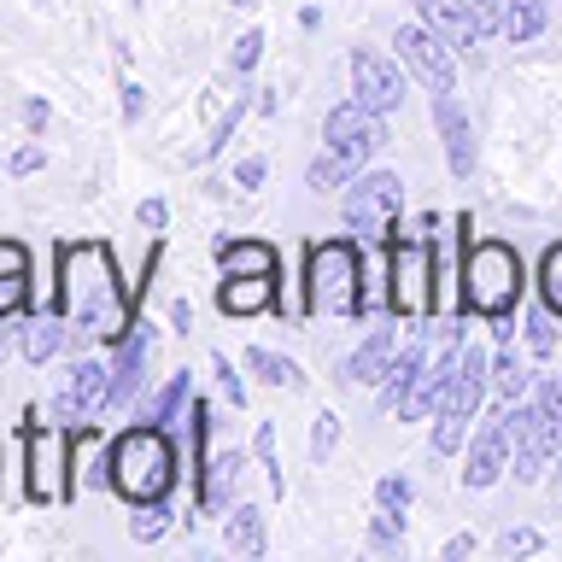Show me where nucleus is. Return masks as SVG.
<instances>
[{
    "label": "nucleus",
    "mask_w": 562,
    "mask_h": 562,
    "mask_svg": "<svg viewBox=\"0 0 562 562\" xmlns=\"http://www.w3.org/2000/svg\"><path fill=\"white\" fill-rule=\"evenodd\" d=\"M59 311L105 346H117L135 328L130 299H123L117 270H112V252L100 240H77L59 252Z\"/></svg>",
    "instance_id": "1"
},
{
    "label": "nucleus",
    "mask_w": 562,
    "mask_h": 562,
    "mask_svg": "<svg viewBox=\"0 0 562 562\" xmlns=\"http://www.w3.org/2000/svg\"><path fill=\"white\" fill-rule=\"evenodd\" d=\"M516 299H521V252L504 240H474L463 246V311L486 316H516Z\"/></svg>",
    "instance_id": "2"
},
{
    "label": "nucleus",
    "mask_w": 562,
    "mask_h": 562,
    "mask_svg": "<svg viewBox=\"0 0 562 562\" xmlns=\"http://www.w3.org/2000/svg\"><path fill=\"white\" fill-rule=\"evenodd\" d=\"M112 486L130 498L135 509L140 504H153V498H165L170 481H176V451H170V439L165 428H130V434H117V446H112Z\"/></svg>",
    "instance_id": "3"
},
{
    "label": "nucleus",
    "mask_w": 562,
    "mask_h": 562,
    "mask_svg": "<svg viewBox=\"0 0 562 562\" xmlns=\"http://www.w3.org/2000/svg\"><path fill=\"white\" fill-rule=\"evenodd\" d=\"M358 246L351 240H323L311 246V263H305V305L316 316H358L363 311V293H358Z\"/></svg>",
    "instance_id": "4"
},
{
    "label": "nucleus",
    "mask_w": 562,
    "mask_h": 562,
    "mask_svg": "<svg viewBox=\"0 0 562 562\" xmlns=\"http://www.w3.org/2000/svg\"><path fill=\"white\" fill-rule=\"evenodd\" d=\"M481 393H486V351L481 346H469L463 351V369H457V381H451V393L446 404H439V422H434V451L439 457H451V451H463L469 446V422L474 411H481Z\"/></svg>",
    "instance_id": "5"
},
{
    "label": "nucleus",
    "mask_w": 562,
    "mask_h": 562,
    "mask_svg": "<svg viewBox=\"0 0 562 562\" xmlns=\"http://www.w3.org/2000/svg\"><path fill=\"white\" fill-rule=\"evenodd\" d=\"M562 451V434L557 422L533 404H509V469H516V481H544V469H551V457Z\"/></svg>",
    "instance_id": "6"
},
{
    "label": "nucleus",
    "mask_w": 562,
    "mask_h": 562,
    "mask_svg": "<svg viewBox=\"0 0 562 562\" xmlns=\"http://www.w3.org/2000/svg\"><path fill=\"white\" fill-rule=\"evenodd\" d=\"M393 47H398V65L411 70V77L428 88V94H451L457 88V59H451V42L439 30H428V24H404L398 35H393Z\"/></svg>",
    "instance_id": "7"
},
{
    "label": "nucleus",
    "mask_w": 562,
    "mask_h": 562,
    "mask_svg": "<svg viewBox=\"0 0 562 562\" xmlns=\"http://www.w3.org/2000/svg\"><path fill=\"white\" fill-rule=\"evenodd\" d=\"M398 205H404V182L393 170H369L346 200V223L351 235L363 240H393V223H398Z\"/></svg>",
    "instance_id": "8"
},
{
    "label": "nucleus",
    "mask_w": 562,
    "mask_h": 562,
    "mask_svg": "<svg viewBox=\"0 0 562 562\" xmlns=\"http://www.w3.org/2000/svg\"><path fill=\"white\" fill-rule=\"evenodd\" d=\"M105 404H112V363L82 358V363H70L59 398H53V422L77 434V428H88V422H100Z\"/></svg>",
    "instance_id": "9"
},
{
    "label": "nucleus",
    "mask_w": 562,
    "mask_h": 562,
    "mask_svg": "<svg viewBox=\"0 0 562 562\" xmlns=\"http://www.w3.org/2000/svg\"><path fill=\"white\" fill-rule=\"evenodd\" d=\"M428 240H393V288H386V311L393 316H428L434 288H428Z\"/></svg>",
    "instance_id": "10"
},
{
    "label": "nucleus",
    "mask_w": 562,
    "mask_h": 562,
    "mask_svg": "<svg viewBox=\"0 0 562 562\" xmlns=\"http://www.w3.org/2000/svg\"><path fill=\"white\" fill-rule=\"evenodd\" d=\"M386 112H375V105H363L358 94H351L346 105H334L328 112V123H323V140L334 153H346L351 165H369L375 158V147L386 140V123H381Z\"/></svg>",
    "instance_id": "11"
},
{
    "label": "nucleus",
    "mask_w": 562,
    "mask_h": 562,
    "mask_svg": "<svg viewBox=\"0 0 562 562\" xmlns=\"http://www.w3.org/2000/svg\"><path fill=\"white\" fill-rule=\"evenodd\" d=\"M509 469V404L498 416L486 422L481 434L469 439V463H463V486H474V492H486L498 474Z\"/></svg>",
    "instance_id": "12"
},
{
    "label": "nucleus",
    "mask_w": 562,
    "mask_h": 562,
    "mask_svg": "<svg viewBox=\"0 0 562 562\" xmlns=\"http://www.w3.org/2000/svg\"><path fill=\"white\" fill-rule=\"evenodd\" d=\"M351 94L363 105H375V112H393L404 100V70L393 59H381V53H351Z\"/></svg>",
    "instance_id": "13"
},
{
    "label": "nucleus",
    "mask_w": 562,
    "mask_h": 562,
    "mask_svg": "<svg viewBox=\"0 0 562 562\" xmlns=\"http://www.w3.org/2000/svg\"><path fill=\"white\" fill-rule=\"evenodd\" d=\"M457 369H463V351H446L434 369H422V375L411 381V393L398 398V416L404 422H422V411H439L451 393V381H457Z\"/></svg>",
    "instance_id": "14"
},
{
    "label": "nucleus",
    "mask_w": 562,
    "mask_h": 562,
    "mask_svg": "<svg viewBox=\"0 0 562 562\" xmlns=\"http://www.w3.org/2000/svg\"><path fill=\"white\" fill-rule=\"evenodd\" d=\"M434 123H439V140H446V165L451 176H469L474 170V130H469V112L457 105L451 94H434Z\"/></svg>",
    "instance_id": "15"
},
{
    "label": "nucleus",
    "mask_w": 562,
    "mask_h": 562,
    "mask_svg": "<svg viewBox=\"0 0 562 562\" xmlns=\"http://www.w3.org/2000/svg\"><path fill=\"white\" fill-rule=\"evenodd\" d=\"M416 12H422V24L439 30L457 53H469V47L486 42L481 24H474V12H469V0H416Z\"/></svg>",
    "instance_id": "16"
},
{
    "label": "nucleus",
    "mask_w": 562,
    "mask_h": 562,
    "mask_svg": "<svg viewBox=\"0 0 562 562\" xmlns=\"http://www.w3.org/2000/svg\"><path fill=\"white\" fill-rule=\"evenodd\" d=\"M147 351H153V328H147V323H135V328L117 340V363H112V404H130V398H135V386L147 381V375H140V369H147Z\"/></svg>",
    "instance_id": "17"
},
{
    "label": "nucleus",
    "mask_w": 562,
    "mask_h": 562,
    "mask_svg": "<svg viewBox=\"0 0 562 562\" xmlns=\"http://www.w3.org/2000/svg\"><path fill=\"white\" fill-rule=\"evenodd\" d=\"M24 446H30V498L35 504H53L59 498V446H53V434H42V428H30L24 434Z\"/></svg>",
    "instance_id": "18"
},
{
    "label": "nucleus",
    "mask_w": 562,
    "mask_h": 562,
    "mask_svg": "<svg viewBox=\"0 0 562 562\" xmlns=\"http://www.w3.org/2000/svg\"><path fill=\"white\" fill-rule=\"evenodd\" d=\"M217 305H223V316L270 311L276 305V276H228L223 288H217Z\"/></svg>",
    "instance_id": "19"
},
{
    "label": "nucleus",
    "mask_w": 562,
    "mask_h": 562,
    "mask_svg": "<svg viewBox=\"0 0 562 562\" xmlns=\"http://www.w3.org/2000/svg\"><path fill=\"white\" fill-rule=\"evenodd\" d=\"M386 363H393V323H375V334L351 351V363H346V381H358V386H381L386 375Z\"/></svg>",
    "instance_id": "20"
},
{
    "label": "nucleus",
    "mask_w": 562,
    "mask_h": 562,
    "mask_svg": "<svg viewBox=\"0 0 562 562\" xmlns=\"http://www.w3.org/2000/svg\"><path fill=\"white\" fill-rule=\"evenodd\" d=\"M217 263L228 276H281V252L270 240H223Z\"/></svg>",
    "instance_id": "21"
},
{
    "label": "nucleus",
    "mask_w": 562,
    "mask_h": 562,
    "mask_svg": "<svg viewBox=\"0 0 562 562\" xmlns=\"http://www.w3.org/2000/svg\"><path fill=\"white\" fill-rule=\"evenodd\" d=\"M65 323H70L65 311H42V316H35V323L24 328V358H30V363L59 358V346H65Z\"/></svg>",
    "instance_id": "22"
},
{
    "label": "nucleus",
    "mask_w": 562,
    "mask_h": 562,
    "mask_svg": "<svg viewBox=\"0 0 562 562\" xmlns=\"http://www.w3.org/2000/svg\"><path fill=\"white\" fill-rule=\"evenodd\" d=\"M240 474V451H223L200 469V504L205 509H228V481Z\"/></svg>",
    "instance_id": "23"
},
{
    "label": "nucleus",
    "mask_w": 562,
    "mask_h": 562,
    "mask_svg": "<svg viewBox=\"0 0 562 562\" xmlns=\"http://www.w3.org/2000/svg\"><path fill=\"white\" fill-rule=\"evenodd\" d=\"M228 551L235 557H263V509L258 504H240L228 516Z\"/></svg>",
    "instance_id": "24"
},
{
    "label": "nucleus",
    "mask_w": 562,
    "mask_h": 562,
    "mask_svg": "<svg viewBox=\"0 0 562 562\" xmlns=\"http://www.w3.org/2000/svg\"><path fill=\"white\" fill-rule=\"evenodd\" d=\"M544 18H551L544 0H509V7H504V35L521 47V42H533V35L544 30Z\"/></svg>",
    "instance_id": "25"
},
{
    "label": "nucleus",
    "mask_w": 562,
    "mask_h": 562,
    "mask_svg": "<svg viewBox=\"0 0 562 562\" xmlns=\"http://www.w3.org/2000/svg\"><path fill=\"white\" fill-rule=\"evenodd\" d=\"M188 398H193L188 375H170V386H165V393H153L147 404H140V422H147V428H165V422H176V411H182Z\"/></svg>",
    "instance_id": "26"
},
{
    "label": "nucleus",
    "mask_w": 562,
    "mask_h": 562,
    "mask_svg": "<svg viewBox=\"0 0 562 562\" xmlns=\"http://www.w3.org/2000/svg\"><path fill=\"white\" fill-rule=\"evenodd\" d=\"M346 176H358V165H351V158H346V153H334V147H323V153H316V158H311V170H305V182H311L316 193H334V188H340V182H346Z\"/></svg>",
    "instance_id": "27"
},
{
    "label": "nucleus",
    "mask_w": 562,
    "mask_h": 562,
    "mask_svg": "<svg viewBox=\"0 0 562 562\" xmlns=\"http://www.w3.org/2000/svg\"><path fill=\"white\" fill-rule=\"evenodd\" d=\"M422 375V346H404L398 351V358L393 363H386V375H381V398H404V393H411V381Z\"/></svg>",
    "instance_id": "28"
},
{
    "label": "nucleus",
    "mask_w": 562,
    "mask_h": 562,
    "mask_svg": "<svg viewBox=\"0 0 562 562\" xmlns=\"http://www.w3.org/2000/svg\"><path fill=\"white\" fill-rule=\"evenodd\" d=\"M246 369H252V375H263L270 386H305V375H299V363L276 358V351H263V346L246 351Z\"/></svg>",
    "instance_id": "29"
},
{
    "label": "nucleus",
    "mask_w": 562,
    "mask_h": 562,
    "mask_svg": "<svg viewBox=\"0 0 562 562\" xmlns=\"http://www.w3.org/2000/svg\"><path fill=\"white\" fill-rule=\"evenodd\" d=\"M492 386H498L504 404H516L527 393V363L516 358V351H498V363H492Z\"/></svg>",
    "instance_id": "30"
},
{
    "label": "nucleus",
    "mask_w": 562,
    "mask_h": 562,
    "mask_svg": "<svg viewBox=\"0 0 562 562\" xmlns=\"http://www.w3.org/2000/svg\"><path fill=\"white\" fill-rule=\"evenodd\" d=\"M398 539H404V509H375V521H369V544L375 551H398Z\"/></svg>",
    "instance_id": "31"
},
{
    "label": "nucleus",
    "mask_w": 562,
    "mask_h": 562,
    "mask_svg": "<svg viewBox=\"0 0 562 562\" xmlns=\"http://www.w3.org/2000/svg\"><path fill=\"white\" fill-rule=\"evenodd\" d=\"M165 527H170V509H165V498H153V504H140V516L130 521V539L135 544H153Z\"/></svg>",
    "instance_id": "32"
},
{
    "label": "nucleus",
    "mask_w": 562,
    "mask_h": 562,
    "mask_svg": "<svg viewBox=\"0 0 562 562\" xmlns=\"http://www.w3.org/2000/svg\"><path fill=\"white\" fill-rule=\"evenodd\" d=\"M539 293H544V305L562 316V246H551L544 263H539Z\"/></svg>",
    "instance_id": "33"
},
{
    "label": "nucleus",
    "mask_w": 562,
    "mask_h": 562,
    "mask_svg": "<svg viewBox=\"0 0 562 562\" xmlns=\"http://www.w3.org/2000/svg\"><path fill=\"white\" fill-rule=\"evenodd\" d=\"M24 299H30V270H0V316L24 311Z\"/></svg>",
    "instance_id": "34"
},
{
    "label": "nucleus",
    "mask_w": 562,
    "mask_h": 562,
    "mask_svg": "<svg viewBox=\"0 0 562 562\" xmlns=\"http://www.w3.org/2000/svg\"><path fill=\"white\" fill-rule=\"evenodd\" d=\"M527 346H533V351H551V346H557V311H551V305L527 316Z\"/></svg>",
    "instance_id": "35"
},
{
    "label": "nucleus",
    "mask_w": 562,
    "mask_h": 562,
    "mask_svg": "<svg viewBox=\"0 0 562 562\" xmlns=\"http://www.w3.org/2000/svg\"><path fill=\"white\" fill-rule=\"evenodd\" d=\"M539 544H544V539L533 533V527H509V533L498 539V551H504V557H533Z\"/></svg>",
    "instance_id": "36"
},
{
    "label": "nucleus",
    "mask_w": 562,
    "mask_h": 562,
    "mask_svg": "<svg viewBox=\"0 0 562 562\" xmlns=\"http://www.w3.org/2000/svg\"><path fill=\"white\" fill-rule=\"evenodd\" d=\"M211 369H217V381H223V398L240 411V404H246V381L235 375V363H228V358H211Z\"/></svg>",
    "instance_id": "37"
},
{
    "label": "nucleus",
    "mask_w": 562,
    "mask_h": 562,
    "mask_svg": "<svg viewBox=\"0 0 562 562\" xmlns=\"http://www.w3.org/2000/svg\"><path fill=\"white\" fill-rule=\"evenodd\" d=\"M334 446H340V416H328V411H323V416H316V434H311V451H316V457H328Z\"/></svg>",
    "instance_id": "38"
},
{
    "label": "nucleus",
    "mask_w": 562,
    "mask_h": 562,
    "mask_svg": "<svg viewBox=\"0 0 562 562\" xmlns=\"http://www.w3.org/2000/svg\"><path fill=\"white\" fill-rule=\"evenodd\" d=\"M504 7H509V0H469V12H474V24H481V35L504 30Z\"/></svg>",
    "instance_id": "39"
},
{
    "label": "nucleus",
    "mask_w": 562,
    "mask_h": 562,
    "mask_svg": "<svg viewBox=\"0 0 562 562\" xmlns=\"http://www.w3.org/2000/svg\"><path fill=\"white\" fill-rule=\"evenodd\" d=\"M375 498L386 509H411V481H404V474H386V481L375 486Z\"/></svg>",
    "instance_id": "40"
},
{
    "label": "nucleus",
    "mask_w": 562,
    "mask_h": 562,
    "mask_svg": "<svg viewBox=\"0 0 562 562\" xmlns=\"http://www.w3.org/2000/svg\"><path fill=\"white\" fill-rule=\"evenodd\" d=\"M258 53H263V35H258V30H246L240 42H235V53H228V65H235V70H252V65H258Z\"/></svg>",
    "instance_id": "41"
},
{
    "label": "nucleus",
    "mask_w": 562,
    "mask_h": 562,
    "mask_svg": "<svg viewBox=\"0 0 562 562\" xmlns=\"http://www.w3.org/2000/svg\"><path fill=\"white\" fill-rule=\"evenodd\" d=\"M258 457H263V469H270V486L281 492V463H276V428H270V422L258 428Z\"/></svg>",
    "instance_id": "42"
},
{
    "label": "nucleus",
    "mask_w": 562,
    "mask_h": 562,
    "mask_svg": "<svg viewBox=\"0 0 562 562\" xmlns=\"http://www.w3.org/2000/svg\"><path fill=\"white\" fill-rule=\"evenodd\" d=\"M539 411L551 416V422H557V434H562V375H551V381L539 386Z\"/></svg>",
    "instance_id": "43"
},
{
    "label": "nucleus",
    "mask_w": 562,
    "mask_h": 562,
    "mask_svg": "<svg viewBox=\"0 0 562 562\" xmlns=\"http://www.w3.org/2000/svg\"><path fill=\"white\" fill-rule=\"evenodd\" d=\"M140 112H147V88H140V82H123V117H140Z\"/></svg>",
    "instance_id": "44"
},
{
    "label": "nucleus",
    "mask_w": 562,
    "mask_h": 562,
    "mask_svg": "<svg viewBox=\"0 0 562 562\" xmlns=\"http://www.w3.org/2000/svg\"><path fill=\"white\" fill-rule=\"evenodd\" d=\"M42 158H47L42 147H18V153H12V170H18V176H30V170H42Z\"/></svg>",
    "instance_id": "45"
},
{
    "label": "nucleus",
    "mask_w": 562,
    "mask_h": 562,
    "mask_svg": "<svg viewBox=\"0 0 562 562\" xmlns=\"http://www.w3.org/2000/svg\"><path fill=\"white\" fill-rule=\"evenodd\" d=\"M0 270H30V258L18 240H0Z\"/></svg>",
    "instance_id": "46"
},
{
    "label": "nucleus",
    "mask_w": 562,
    "mask_h": 562,
    "mask_svg": "<svg viewBox=\"0 0 562 562\" xmlns=\"http://www.w3.org/2000/svg\"><path fill=\"white\" fill-rule=\"evenodd\" d=\"M235 182H240V188H258V182H263V158H246V165L235 170Z\"/></svg>",
    "instance_id": "47"
},
{
    "label": "nucleus",
    "mask_w": 562,
    "mask_h": 562,
    "mask_svg": "<svg viewBox=\"0 0 562 562\" xmlns=\"http://www.w3.org/2000/svg\"><path fill=\"white\" fill-rule=\"evenodd\" d=\"M140 223H147V228H165V200H140Z\"/></svg>",
    "instance_id": "48"
},
{
    "label": "nucleus",
    "mask_w": 562,
    "mask_h": 562,
    "mask_svg": "<svg viewBox=\"0 0 562 562\" xmlns=\"http://www.w3.org/2000/svg\"><path fill=\"white\" fill-rule=\"evenodd\" d=\"M170 323H176V328H182V334L193 328V305H188V299H176V305H170Z\"/></svg>",
    "instance_id": "49"
},
{
    "label": "nucleus",
    "mask_w": 562,
    "mask_h": 562,
    "mask_svg": "<svg viewBox=\"0 0 562 562\" xmlns=\"http://www.w3.org/2000/svg\"><path fill=\"white\" fill-rule=\"evenodd\" d=\"M24 123H30V130H42V123H47V100H30L24 105Z\"/></svg>",
    "instance_id": "50"
},
{
    "label": "nucleus",
    "mask_w": 562,
    "mask_h": 562,
    "mask_svg": "<svg viewBox=\"0 0 562 562\" xmlns=\"http://www.w3.org/2000/svg\"><path fill=\"white\" fill-rule=\"evenodd\" d=\"M469 551H474V539H469V533H457V539L446 544V557H451V562H457V557H469Z\"/></svg>",
    "instance_id": "51"
},
{
    "label": "nucleus",
    "mask_w": 562,
    "mask_h": 562,
    "mask_svg": "<svg viewBox=\"0 0 562 562\" xmlns=\"http://www.w3.org/2000/svg\"><path fill=\"white\" fill-rule=\"evenodd\" d=\"M0 358H7V328H0Z\"/></svg>",
    "instance_id": "52"
},
{
    "label": "nucleus",
    "mask_w": 562,
    "mask_h": 562,
    "mask_svg": "<svg viewBox=\"0 0 562 562\" xmlns=\"http://www.w3.org/2000/svg\"><path fill=\"white\" fill-rule=\"evenodd\" d=\"M235 7H258V0H235Z\"/></svg>",
    "instance_id": "53"
}]
</instances>
